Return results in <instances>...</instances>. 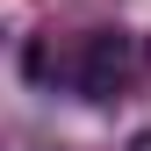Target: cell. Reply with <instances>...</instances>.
<instances>
[{
    "label": "cell",
    "mask_w": 151,
    "mask_h": 151,
    "mask_svg": "<svg viewBox=\"0 0 151 151\" xmlns=\"http://www.w3.org/2000/svg\"><path fill=\"white\" fill-rule=\"evenodd\" d=\"M129 151H151V129H137V137H129Z\"/></svg>",
    "instance_id": "obj_2"
},
{
    "label": "cell",
    "mask_w": 151,
    "mask_h": 151,
    "mask_svg": "<svg viewBox=\"0 0 151 151\" xmlns=\"http://www.w3.org/2000/svg\"><path fill=\"white\" fill-rule=\"evenodd\" d=\"M144 65H151V36H144Z\"/></svg>",
    "instance_id": "obj_3"
},
{
    "label": "cell",
    "mask_w": 151,
    "mask_h": 151,
    "mask_svg": "<svg viewBox=\"0 0 151 151\" xmlns=\"http://www.w3.org/2000/svg\"><path fill=\"white\" fill-rule=\"evenodd\" d=\"M137 72V36L129 29H86L79 43V93L86 101H115Z\"/></svg>",
    "instance_id": "obj_1"
}]
</instances>
